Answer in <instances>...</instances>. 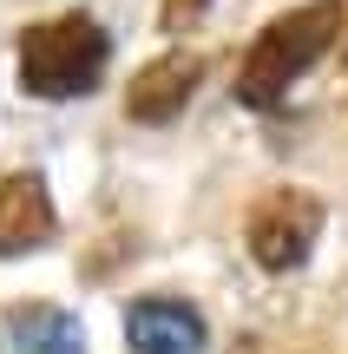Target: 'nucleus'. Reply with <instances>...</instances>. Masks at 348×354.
I'll return each mask as SVG.
<instances>
[{"label": "nucleus", "instance_id": "1", "mask_svg": "<svg viewBox=\"0 0 348 354\" xmlns=\"http://www.w3.org/2000/svg\"><path fill=\"white\" fill-rule=\"evenodd\" d=\"M342 33V0H315V7H296L270 26V33L250 46L244 73H237V99L244 105H276Z\"/></svg>", "mask_w": 348, "mask_h": 354}, {"label": "nucleus", "instance_id": "2", "mask_svg": "<svg viewBox=\"0 0 348 354\" xmlns=\"http://www.w3.org/2000/svg\"><path fill=\"white\" fill-rule=\"evenodd\" d=\"M105 59H112V46H105L99 20L66 13V20H46L20 39V86L33 99H79L99 86Z\"/></svg>", "mask_w": 348, "mask_h": 354}, {"label": "nucleus", "instance_id": "3", "mask_svg": "<svg viewBox=\"0 0 348 354\" xmlns=\"http://www.w3.org/2000/svg\"><path fill=\"white\" fill-rule=\"evenodd\" d=\"M322 236V203L309 190H270V197L250 210V256L263 269H296L309 256V243Z\"/></svg>", "mask_w": 348, "mask_h": 354}, {"label": "nucleus", "instance_id": "4", "mask_svg": "<svg viewBox=\"0 0 348 354\" xmlns=\"http://www.w3.org/2000/svg\"><path fill=\"white\" fill-rule=\"evenodd\" d=\"M197 73H204L197 53H165V59H152L138 79H131L125 112L138 118V125H165V118H178L184 99H191V86H197Z\"/></svg>", "mask_w": 348, "mask_h": 354}, {"label": "nucleus", "instance_id": "5", "mask_svg": "<svg viewBox=\"0 0 348 354\" xmlns=\"http://www.w3.org/2000/svg\"><path fill=\"white\" fill-rule=\"evenodd\" d=\"M53 197L46 184H39L33 171H13L7 184H0V256H26L39 250V243H53Z\"/></svg>", "mask_w": 348, "mask_h": 354}, {"label": "nucleus", "instance_id": "6", "mask_svg": "<svg viewBox=\"0 0 348 354\" xmlns=\"http://www.w3.org/2000/svg\"><path fill=\"white\" fill-rule=\"evenodd\" d=\"M125 342L138 354H197L204 348V322H197V308L152 295V302H138L125 315Z\"/></svg>", "mask_w": 348, "mask_h": 354}, {"label": "nucleus", "instance_id": "7", "mask_svg": "<svg viewBox=\"0 0 348 354\" xmlns=\"http://www.w3.org/2000/svg\"><path fill=\"white\" fill-rule=\"evenodd\" d=\"M7 335H13V354H86V335L66 308H13L7 315Z\"/></svg>", "mask_w": 348, "mask_h": 354}, {"label": "nucleus", "instance_id": "8", "mask_svg": "<svg viewBox=\"0 0 348 354\" xmlns=\"http://www.w3.org/2000/svg\"><path fill=\"white\" fill-rule=\"evenodd\" d=\"M197 13H204V0H165V33H178V26H191Z\"/></svg>", "mask_w": 348, "mask_h": 354}]
</instances>
